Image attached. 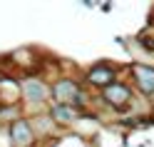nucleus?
Returning a JSON list of instances; mask_svg holds the SVG:
<instances>
[{
	"instance_id": "obj_1",
	"label": "nucleus",
	"mask_w": 154,
	"mask_h": 147,
	"mask_svg": "<svg viewBox=\"0 0 154 147\" xmlns=\"http://www.w3.org/2000/svg\"><path fill=\"white\" fill-rule=\"evenodd\" d=\"M50 95L55 97V102H60V105H72L77 97H80V87H77L75 80H67L65 77V80H57L52 85Z\"/></svg>"
},
{
	"instance_id": "obj_2",
	"label": "nucleus",
	"mask_w": 154,
	"mask_h": 147,
	"mask_svg": "<svg viewBox=\"0 0 154 147\" xmlns=\"http://www.w3.org/2000/svg\"><path fill=\"white\" fill-rule=\"evenodd\" d=\"M10 140H13V147H30L35 142L32 125L27 120H15L10 125Z\"/></svg>"
},
{
	"instance_id": "obj_3",
	"label": "nucleus",
	"mask_w": 154,
	"mask_h": 147,
	"mask_svg": "<svg viewBox=\"0 0 154 147\" xmlns=\"http://www.w3.org/2000/svg\"><path fill=\"white\" fill-rule=\"evenodd\" d=\"M102 97H104V102H109L114 107H124L132 100V90H129V85H124V82H112L109 87L102 90Z\"/></svg>"
},
{
	"instance_id": "obj_4",
	"label": "nucleus",
	"mask_w": 154,
	"mask_h": 147,
	"mask_svg": "<svg viewBox=\"0 0 154 147\" xmlns=\"http://www.w3.org/2000/svg\"><path fill=\"white\" fill-rule=\"evenodd\" d=\"M132 75L134 82L144 95H154V67L152 65H132Z\"/></svg>"
},
{
	"instance_id": "obj_5",
	"label": "nucleus",
	"mask_w": 154,
	"mask_h": 147,
	"mask_svg": "<svg viewBox=\"0 0 154 147\" xmlns=\"http://www.w3.org/2000/svg\"><path fill=\"white\" fill-rule=\"evenodd\" d=\"M87 82L97 85V87H109L114 82V70L109 65H94L92 70L87 72Z\"/></svg>"
},
{
	"instance_id": "obj_6",
	"label": "nucleus",
	"mask_w": 154,
	"mask_h": 147,
	"mask_svg": "<svg viewBox=\"0 0 154 147\" xmlns=\"http://www.w3.org/2000/svg\"><path fill=\"white\" fill-rule=\"evenodd\" d=\"M23 95H25L27 102L37 105V102H42L45 97L50 95V90H47L40 80H25V82H23Z\"/></svg>"
},
{
	"instance_id": "obj_7",
	"label": "nucleus",
	"mask_w": 154,
	"mask_h": 147,
	"mask_svg": "<svg viewBox=\"0 0 154 147\" xmlns=\"http://www.w3.org/2000/svg\"><path fill=\"white\" fill-rule=\"evenodd\" d=\"M50 120L60 122V125H67V122L77 120V110H75L72 105H60V102H55V105L50 107Z\"/></svg>"
}]
</instances>
